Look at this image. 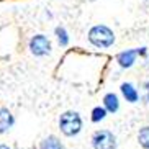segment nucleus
<instances>
[{
	"mask_svg": "<svg viewBox=\"0 0 149 149\" xmlns=\"http://www.w3.org/2000/svg\"><path fill=\"white\" fill-rule=\"evenodd\" d=\"M57 128L66 138H74L84 128L82 116H80L79 111H74V110L62 111L59 115V120H57Z\"/></svg>",
	"mask_w": 149,
	"mask_h": 149,
	"instance_id": "nucleus-1",
	"label": "nucleus"
},
{
	"mask_svg": "<svg viewBox=\"0 0 149 149\" xmlns=\"http://www.w3.org/2000/svg\"><path fill=\"white\" fill-rule=\"evenodd\" d=\"M87 40L97 49H107L115 44V33L107 25H93L87 33Z\"/></svg>",
	"mask_w": 149,
	"mask_h": 149,
	"instance_id": "nucleus-2",
	"label": "nucleus"
},
{
	"mask_svg": "<svg viewBox=\"0 0 149 149\" xmlns=\"http://www.w3.org/2000/svg\"><path fill=\"white\" fill-rule=\"evenodd\" d=\"M90 144L93 149H116L118 139L110 130H97L90 138Z\"/></svg>",
	"mask_w": 149,
	"mask_h": 149,
	"instance_id": "nucleus-3",
	"label": "nucleus"
},
{
	"mask_svg": "<svg viewBox=\"0 0 149 149\" xmlns=\"http://www.w3.org/2000/svg\"><path fill=\"white\" fill-rule=\"evenodd\" d=\"M28 49L30 53L36 57H44V56H49L51 51H53V43L46 35L40 33V35H35L31 36L30 43H28Z\"/></svg>",
	"mask_w": 149,
	"mask_h": 149,
	"instance_id": "nucleus-4",
	"label": "nucleus"
},
{
	"mask_svg": "<svg viewBox=\"0 0 149 149\" xmlns=\"http://www.w3.org/2000/svg\"><path fill=\"white\" fill-rule=\"evenodd\" d=\"M15 126V116L8 108H0V134H7Z\"/></svg>",
	"mask_w": 149,
	"mask_h": 149,
	"instance_id": "nucleus-5",
	"label": "nucleus"
},
{
	"mask_svg": "<svg viewBox=\"0 0 149 149\" xmlns=\"http://www.w3.org/2000/svg\"><path fill=\"white\" fill-rule=\"evenodd\" d=\"M120 92H121L123 98L128 103H138L139 102V90L134 87V84L131 82H123L120 85Z\"/></svg>",
	"mask_w": 149,
	"mask_h": 149,
	"instance_id": "nucleus-6",
	"label": "nucleus"
},
{
	"mask_svg": "<svg viewBox=\"0 0 149 149\" xmlns=\"http://www.w3.org/2000/svg\"><path fill=\"white\" fill-rule=\"evenodd\" d=\"M136 59H138V54H136V49H126V51H121L116 56V62L121 69H130V67L134 66Z\"/></svg>",
	"mask_w": 149,
	"mask_h": 149,
	"instance_id": "nucleus-7",
	"label": "nucleus"
},
{
	"mask_svg": "<svg viewBox=\"0 0 149 149\" xmlns=\"http://www.w3.org/2000/svg\"><path fill=\"white\" fill-rule=\"evenodd\" d=\"M102 107L105 108L107 113L115 115L120 110V98H118V95H116V93H113V92L105 93V95H103V98H102Z\"/></svg>",
	"mask_w": 149,
	"mask_h": 149,
	"instance_id": "nucleus-8",
	"label": "nucleus"
},
{
	"mask_svg": "<svg viewBox=\"0 0 149 149\" xmlns=\"http://www.w3.org/2000/svg\"><path fill=\"white\" fill-rule=\"evenodd\" d=\"M40 149H66L56 134H49L40 141Z\"/></svg>",
	"mask_w": 149,
	"mask_h": 149,
	"instance_id": "nucleus-9",
	"label": "nucleus"
},
{
	"mask_svg": "<svg viewBox=\"0 0 149 149\" xmlns=\"http://www.w3.org/2000/svg\"><path fill=\"white\" fill-rule=\"evenodd\" d=\"M54 35H56V40H57V43H59V46L61 48H66L67 44H69V33H67V30L64 26H56L54 28Z\"/></svg>",
	"mask_w": 149,
	"mask_h": 149,
	"instance_id": "nucleus-10",
	"label": "nucleus"
},
{
	"mask_svg": "<svg viewBox=\"0 0 149 149\" xmlns=\"http://www.w3.org/2000/svg\"><path fill=\"white\" fill-rule=\"evenodd\" d=\"M138 144L141 146L143 149H149V125H146V126H143L138 131Z\"/></svg>",
	"mask_w": 149,
	"mask_h": 149,
	"instance_id": "nucleus-11",
	"label": "nucleus"
},
{
	"mask_svg": "<svg viewBox=\"0 0 149 149\" xmlns=\"http://www.w3.org/2000/svg\"><path fill=\"white\" fill-rule=\"evenodd\" d=\"M107 111H105V108L103 107H93L92 108V111H90V121L92 123H100V121H103V120L107 118Z\"/></svg>",
	"mask_w": 149,
	"mask_h": 149,
	"instance_id": "nucleus-12",
	"label": "nucleus"
},
{
	"mask_svg": "<svg viewBox=\"0 0 149 149\" xmlns=\"http://www.w3.org/2000/svg\"><path fill=\"white\" fill-rule=\"evenodd\" d=\"M141 93H139V100L146 105H149V80H144V82L141 84Z\"/></svg>",
	"mask_w": 149,
	"mask_h": 149,
	"instance_id": "nucleus-13",
	"label": "nucleus"
},
{
	"mask_svg": "<svg viewBox=\"0 0 149 149\" xmlns=\"http://www.w3.org/2000/svg\"><path fill=\"white\" fill-rule=\"evenodd\" d=\"M136 54L141 57H146L148 56V48L146 46H143V48H136Z\"/></svg>",
	"mask_w": 149,
	"mask_h": 149,
	"instance_id": "nucleus-14",
	"label": "nucleus"
},
{
	"mask_svg": "<svg viewBox=\"0 0 149 149\" xmlns=\"http://www.w3.org/2000/svg\"><path fill=\"white\" fill-rule=\"evenodd\" d=\"M0 149H12L8 144H5V143H0Z\"/></svg>",
	"mask_w": 149,
	"mask_h": 149,
	"instance_id": "nucleus-15",
	"label": "nucleus"
},
{
	"mask_svg": "<svg viewBox=\"0 0 149 149\" xmlns=\"http://www.w3.org/2000/svg\"><path fill=\"white\" fill-rule=\"evenodd\" d=\"M88 2H95V0H88Z\"/></svg>",
	"mask_w": 149,
	"mask_h": 149,
	"instance_id": "nucleus-16",
	"label": "nucleus"
}]
</instances>
